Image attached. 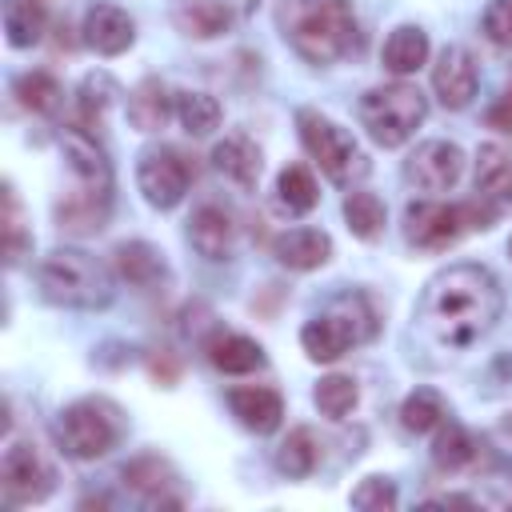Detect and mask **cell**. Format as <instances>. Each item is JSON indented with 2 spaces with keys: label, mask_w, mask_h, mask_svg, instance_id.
<instances>
[{
  "label": "cell",
  "mask_w": 512,
  "mask_h": 512,
  "mask_svg": "<svg viewBox=\"0 0 512 512\" xmlns=\"http://www.w3.org/2000/svg\"><path fill=\"white\" fill-rule=\"evenodd\" d=\"M500 312H504L500 280L480 264H452L424 284L412 316L416 320L412 332L436 348L464 352L492 332Z\"/></svg>",
  "instance_id": "1"
},
{
  "label": "cell",
  "mask_w": 512,
  "mask_h": 512,
  "mask_svg": "<svg viewBox=\"0 0 512 512\" xmlns=\"http://www.w3.org/2000/svg\"><path fill=\"white\" fill-rule=\"evenodd\" d=\"M276 24L308 64H336L360 40L352 0H284Z\"/></svg>",
  "instance_id": "2"
},
{
  "label": "cell",
  "mask_w": 512,
  "mask_h": 512,
  "mask_svg": "<svg viewBox=\"0 0 512 512\" xmlns=\"http://www.w3.org/2000/svg\"><path fill=\"white\" fill-rule=\"evenodd\" d=\"M36 284L60 308L96 312L112 304V272L84 248H52L36 268Z\"/></svg>",
  "instance_id": "3"
},
{
  "label": "cell",
  "mask_w": 512,
  "mask_h": 512,
  "mask_svg": "<svg viewBox=\"0 0 512 512\" xmlns=\"http://www.w3.org/2000/svg\"><path fill=\"white\" fill-rule=\"evenodd\" d=\"M372 336H376V312H372L368 296H360V292L336 296L320 316H312L300 328V344H304L308 360H316V364H332L348 348H356Z\"/></svg>",
  "instance_id": "4"
},
{
  "label": "cell",
  "mask_w": 512,
  "mask_h": 512,
  "mask_svg": "<svg viewBox=\"0 0 512 512\" xmlns=\"http://www.w3.org/2000/svg\"><path fill=\"white\" fill-rule=\"evenodd\" d=\"M496 224V204L488 196H476V200H460V204H408L404 212V236L412 248H424V252H440V248H452L464 232H484Z\"/></svg>",
  "instance_id": "5"
},
{
  "label": "cell",
  "mask_w": 512,
  "mask_h": 512,
  "mask_svg": "<svg viewBox=\"0 0 512 512\" xmlns=\"http://www.w3.org/2000/svg\"><path fill=\"white\" fill-rule=\"evenodd\" d=\"M428 116V100L416 84H380V88H368L360 96V124L368 128V136L380 144V148H400L412 140V132L424 124Z\"/></svg>",
  "instance_id": "6"
},
{
  "label": "cell",
  "mask_w": 512,
  "mask_h": 512,
  "mask_svg": "<svg viewBox=\"0 0 512 512\" xmlns=\"http://www.w3.org/2000/svg\"><path fill=\"white\" fill-rule=\"evenodd\" d=\"M124 436V416L104 396H84L68 404L56 420V440L72 460H100Z\"/></svg>",
  "instance_id": "7"
},
{
  "label": "cell",
  "mask_w": 512,
  "mask_h": 512,
  "mask_svg": "<svg viewBox=\"0 0 512 512\" xmlns=\"http://www.w3.org/2000/svg\"><path fill=\"white\" fill-rule=\"evenodd\" d=\"M296 132H300L304 152L320 164V172L332 184H352V180L368 176V156L360 152L352 132H344L336 120L320 116L316 108H300L296 112Z\"/></svg>",
  "instance_id": "8"
},
{
  "label": "cell",
  "mask_w": 512,
  "mask_h": 512,
  "mask_svg": "<svg viewBox=\"0 0 512 512\" xmlns=\"http://www.w3.org/2000/svg\"><path fill=\"white\" fill-rule=\"evenodd\" d=\"M136 184L144 192V200L160 212L176 208L184 196H188V184H192V164L184 152L160 144V148H144L140 152V164H136Z\"/></svg>",
  "instance_id": "9"
},
{
  "label": "cell",
  "mask_w": 512,
  "mask_h": 512,
  "mask_svg": "<svg viewBox=\"0 0 512 512\" xmlns=\"http://www.w3.org/2000/svg\"><path fill=\"white\" fill-rule=\"evenodd\" d=\"M0 488L8 504H40L56 488V472L32 444H12L0 460Z\"/></svg>",
  "instance_id": "10"
},
{
  "label": "cell",
  "mask_w": 512,
  "mask_h": 512,
  "mask_svg": "<svg viewBox=\"0 0 512 512\" xmlns=\"http://www.w3.org/2000/svg\"><path fill=\"white\" fill-rule=\"evenodd\" d=\"M60 148H64V160H68L72 176L80 180V188L108 200L112 196V160H108L104 144L96 140V132L72 124L60 132Z\"/></svg>",
  "instance_id": "11"
},
{
  "label": "cell",
  "mask_w": 512,
  "mask_h": 512,
  "mask_svg": "<svg viewBox=\"0 0 512 512\" xmlns=\"http://www.w3.org/2000/svg\"><path fill=\"white\" fill-rule=\"evenodd\" d=\"M464 172V152L448 140H428L404 160V180L420 192H448Z\"/></svg>",
  "instance_id": "12"
},
{
  "label": "cell",
  "mask_w": 512,
  "mask_h": 512,
  "mask_svg": "<svg viewBox=\"0 0 512 512\" xmlns=\"http://www.w3.org/2000/svg\"><path fill=\"white\" fill-rule=\"evenodd\" d=\"M480 84V68L464 44H448L440 60L432 64V92L440 96L444 108H468Z\"/></svg>",
  "instance_id": "13"
},
{
  "label": "cell",
  "mask_w": 512,
  "mask_h": 512,
  "mask_svg": "<svg viewBox=\"0 0 512 512\" xmlns=\"http://www.w3.org/2000/svg\"><path fill=\"white\" fill-rule=\"evenodd\" d=\"M228 408L232 416L256 432V436H268L280 428L284 420V396L276 388H264V384H240V388H228Z\"/></svg>",
  "instance_id": "14"
},
{
  "label": "cell",
  "mask_w": 512,
  "mask_h": 512,
  "mask_svg": "<svg viewBox=\"0 0 512 512\" xmlns=\"http://www.w3.org/2000/svg\"><path fill=\"white\" fill-rule=\"evenodd\" d=\"M132 40H136V24H132V16L124 8H116V4H92L84 12V44L92 52L120 56V52L132 48Z\"/></svg>",
  "instance_id": "15"
},
{
  "label": "cell",
  "mask_w": 512,
  "mask_h": 512,
  "mask_svg": "<svg viewBox=\"0 0 512 512\" xmlns=\"http://www.w3.org/2000/svg\"><path fill=\"white\" fill-rule=\"evenodd\" d=\"M120 480H124V488H132L136 496H144L148 508H180L184 504L180 496H168V488L176 484V472L160 456H136V460H128L120 468Z\"/></svg>",
  "instance_id": "16"
},
{
  "label": "cell",
  "mask_w": 512,
  "mask_h": 512,
  "mask_svg": "<svg viewBox=\"0 0 512 512\" xmlns=\"http://www.w3.org/2000/svg\"><path fill=\"white\" fill-rule=\"evenodd\" d=\"M272 256H276L284 268H292V272H312V268L328 264L332 240H328V232H320V228H288V232H280V236L272 240Z\"/></svg>",
  "instance_id": "17"
},
{
  "label": "cell",
  "mask_w": 512,
  "mask_h": 512,
  "mask_svg": "<svg viewBox=\"0 0 512 512\" xmlns=\"http://www.w3.org/2000/svg\"><path fill=\"white\" fill-rule=\"evenodd\" d=\"M112 268L132 288H156V284L168 280V264H164L160 248H152L148 240H124V244H116Z\"/></svg>",
  "instance_id": "18"
},
{
  "label": "cell",
  "mask_w": 512,
  "mask_h": 512,
  "mask_svg": "<svg viewBox=\"0 0 512 512\" xmlns=\"http://www.w3.org/2000/svg\"><path fill=\"white\" fill-rule=\"evenodd\" d=\"M172 112H176V100H172L168 84L156 80V76L140 80V84L128 92V120H132V128H140V132H160Z\"/></svg>",
  "instance_id": "19"
},
{
  "label": "cell",
  "mask_w": 512,
  "mask_h": 512,
  "mask_svg": "<svg viewBox=\"0 0 512 512\" xmlns=\"http://www.w3.org/2000/svg\"><path fill=\"white\" fill-rule=\"evenodd\" d=\"M212 164H216V172H224L232 184H240V188H256V180H260V148L244 136V132H228L216 148H212Z\"/></svg>",
  "instance_id": "20"
},
{
  "label": "cell",
  "mask_w": 512,
  "mask_h": 512,
  "mask_svg": "<svg viewBox=\"0 0 512 512\" xmlns=\"http://www.w3.org/2000/svg\"><path fill=\"white\" fill-rule=\"evenodd\" d=\"M212 368L220 372H232V376H244V372H256L264 368V348L252 340V336H240V332H212L208 344H204Z\"/></svg>",
  "instance_id": "21"
},
{
  "label": "cell",
  "mask_w": 512,
  "mask_h": 512,
  "mask_svg": "<svg viewBox=\"0 0 512 512\" xmlns=\"http://www.w3.org/2000/svg\"><path fill=\"white\" fill-rule=\"evenodd\" d=\"M188 240L204 260H224L232 252V216L216 204H204L188 220Z\"/></svg>",
  "instance_id": "22"
},
{
  "label": "cell",
  "mask_w": 512,
  "mask_h": 512,
  "mask_svg": "<svg viewBox=\"0 0 512 512\" xmlns=\"http://www.w3.org/2000/svg\"><path fill=\"white\" fill-rule=\"evenodd\" d=\"M476 192L492 204H512V148L480 144L476 152Z\"/></svg>",
  "instance_id": "23"
},
{
  "label": "cell",
  "mask_w": 512,
  "mask_h": 512,
  "mask_svg": "<svg viewBox=\"0 0 512 512\" xmlns=\"http://www.w3.org/2000/svg\"><path fill=\"white\" fill-rule=\"evenodd\" d=\"M236 12L232 4L224 0H188L184 8H176V28L184 36H196V40H212V36H224L232 28Z\"/></svg>",
  "instance_id": "24"
},
{
  "label": "cell",
  "mask_w": 512,
  "mask_h": 512,
  "mask_svg": "<svg viewBox=\"0 0 512 512\" xmlns=\"http://www.w3.org/2000/svg\"><path fill=\"white\" fill-rule=\"evenodd\" d=\"M428 60V32L416 24H400L388 40H384V68L392 76H412L420 72Z\"/></svg>",
  "instance_id": "25"
},
{
  "label": "cell",
  "mask_w": 512,
  "mask_h": 512,
  "mask_svg": "<svg viewBox=\"0 0 512 512\" xmlns=\"http://www.w3.org/2000/svg\"><path fill=\"white\" fill-rule=\"evenodd\" d=\"M480 440L464 428V424H452L444 420L440 432H436V444H432V460L440 472H460V468H472L480 460Z\"/></svg>",
  "instance_id": "26"
},
{
  "label": "cell",
  "mask_w": 512,
  "mask_h": 512,
  "mask_svg": "<svg viewBox=\"0 0 512 512\" xmlns=\"http://www.w3.org/2000/svg\"><path fill=\"white\" fill-rule=\"evenodd\" d=\"M48 28V4L44 0H4V36L12 48L40 44Z\"/></svg>",
  "instance_id": "27"
},
{
  "label": "cell",
  "mask_w": 512,
  "mask_h": 512,
  "mask_svg": "<svg viewBox=\"0 0 512 512\" xmlns=\"http://www.w3.org/2000/svg\"><path fill=\"white\" fill-rule=\"evenodd\" d=\"M120 96V88L112 84V76H104V72H92V76H84V84H80V96H76V128H88V132H100L104 128V116H108V108H112V100Z\"/></svg>",
  "instance_id": "28"
},
{
  "label": "cell",
  "mask_w": 512,
  "mask_h": 512,
  "mask_svg": "<svg viewBox=\"0 0 512 512\" xmlns=\"http://www.w3.org/2000/svg\"><path fill=\"white\" fill-rule=\"evenodd\" d=\"M316 464H320V440H316V432L312 428H292L280 440V448H276V468L284 476H292V480H304V476L316 472Z\"/></svg>",
  "instance_id": "29"
},
{
  "label": "cell",
  "mask_w": 512,
  "mask_h": 512,
  "mask_svg": "<svg viewBox=\"0 0 512 512\" xmlns=\"http://www.w3.org/2000/svg\"><path fill=\"white\" fill-rule=\"evenodd\" d=\"M276 200L288 216H304L316 208L320 200V188H316V176L308 172V164H288L280 176H276Z\"/></svg>",
  "instance_id": "30"
},
{
  "label": "cell",
  "mask_w": 512,
  "mask_h": 512,
  "mask_svg": "<svg viewBox=\"0 0 512 512\" xmlns=\"http://www.w3.org/2000/svg\"><path fill=\"white\" fill-rule=\"evenodd\" d=\"M16 100H20L28 112H36V116H56L60 104H64V88H60V80H56L52 72L36 68V72L16 76Z\"/></svg>",
  "instance_id": "31"
},
{
  "label": "cell",
  "mask_w": 512,
  "mask_h": 512,
  "mask_svg": "<svg viewBox=\"0 0 512 512\" xmlns=\"http://www.w3.org/2000/svg\"><path fill=\"white\" fill-rule=\"evenodd\" d=\"M444 420H448V404H444V396L436 388H416L400 404V424L408 432H416V436L420 432H436Z\"/></svg>",
  "instance_id": "32"
},
{
  "label": "cell",
  "mask_w": 512,
  "mask_h": 512,
  "mask_svg": "<svg viewBox=\"0 0 512 512\" xmlns=\"http://www.w3.org/2000/svg\"><path fill=\"white\" fill-rule=\"evenodd\" d=\"M176 116H180L188 136H208L224 120L216 96H208V92H176Z\"/></svg>",
  "instance_id": "33"
},
{
  "label": "cell",
  "mask_w": 512,
  "mask_h": 512,
  "mask_svg": "<svg viewBox=\"0 0 512 512\" xmlns=\"http://www.w3.org/2000/svg\"><path fill=\"white\" fill-rule=\"evenodd\" d=\"M344 220H348L352 236L376 240V236L384 232L388 212H384V200H380L376 192H348V196H344Z\"/></svg>",
  "instance_id": "34"
},
{
  "label": "cell",
  "mask_w": 512,
  "mask_h": 512,
  "mask_svg": "<svg viewBox=\"0 0 512 512\" xmlns=\"http://www.w3.org/2000/svg\"><path fill=\"white\" fill-rule=\"evenodd\" d=\"M56 216H60V228H68V232H100L104 228V216H108V200L84 192V196L60 204Z\"/></svg>",
  "instance_id": "35"
},
{
  "label": "cell",
  "mask_w": 512,
  "mask_h": 512,
  "mask_svg": "<svg viewBox=\"0 0 512 512\" xmlns=\"http://www.w3.org/2000/svg\"><path fill=\"white\" fill-rule=\"evenodd\" d=\"M356 396H360L356 380H352V376H340V372H336V376H324V380L316 384V392H312L316 408H320L328 420H344V416L352 412Z\"/></svg>",
  "instance_id": "36"
},
{
  "label": "cell",
  "mask_w": 512,
  "mask_h": 512,
  "mask_svg": "<svg viewBox=\"0 0 512 512\" xmlns=\"http://www.w3.org/2000/svg\"><path fill=\"white\" fill-rule=\"evenodd\" d=\"M28 252V236H24V224H20V200L12 192V184H4V256L8 264L16 268Z\"/></svg>",
  "instance_id": "37"
},
{
  "label": "cell",
  "mask_w": 512,
  "mask_h": 512,
  "mask_svg": "<svg viewBox=\"0 0 512 512\" xmlns=\"http://www.w3.org/2000/svg\"><path fill=\"white\" fill-rule=\"evenodd\" d=\"M396 484L388 476H364L356 488H352V508H364V512H384V508H396Z\"/></svg>",
  "instance_id": "38"
},
{
  "label": "cell",
  "mask_w": 512,
  "mask_h": 512,
  "mask_svg": "<svg viewBox=\"0 0 512 512\" xmlns=\"http://www.w3.org/2000/svg\"><path fill=\"white\" fill-rule=\"evenodd\" d=\"M480 28L496 48H512V0H492L480 16Z\"/></svg>",
  "instance_id": "39"
},
{
  "label": "cell",
  "mask_w": 512,
  "mask_h": 512,
  "mask_svg": "<svg viewBox=\"0 0 512 512\" xmlns=\"http://www.w3.org/2000/svg\"><path fill=\"white\" fill-rule=\"evenodd\" d=\"M488 124L500 128V132H512V84H508V92L488 108Z\"/></svg>",
  "instance_id": "40"
},
{
  "label": "cell",
  "mask_w": 512,
  "mask_h": 512,
  "mask_svg": "<svg viewBox=\"0 0 512 512\" xmlns=\"http://www.w3.org/2000/svg\"><path fill=\"white\" fill-rule=\"evenodd\" d=\"M428 504H464V508H472V504H476V496H460V492H444V496H432Z\"/></svg>",
  "instance_id": "41"
},
{
  "label": "cell",
  "mask_w": 512,
  "mask_h": 512,
  "mask_svg": "<svg viewBox=\"0 0 512 512\" xmlns=\"http://www.w3.org/2000/svg\"><path fill=\"white\" fill-rule=\"evenodd\" d=\"M508 256H512V240H508Z\"/></svg>",
  "instance_id": "42"
}]
</instances>
